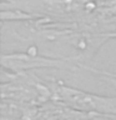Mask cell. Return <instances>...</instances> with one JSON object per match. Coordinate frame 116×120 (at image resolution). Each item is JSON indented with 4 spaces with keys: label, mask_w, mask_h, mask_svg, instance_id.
Here are the masks:
<instances>
[{
    "label": "cell",
    "mask_w": 116,
    "mask_h": 120,
    "mask_svg": "<svg viewBox=\"0 0 116 120\" xmlns=\"http://www.w3.org/2000/svg\"><path fill=\"white\" fill-rule=\"evenodd\" d=\"M37 45H29L24 51L3 52L0 58L1 69L9 73H26L40 69H58L79 71L82 63L77 56H49L41 54Z\"/></svg>",
    "instance_id": "6da1fadb"
},
{
    "label": "cell",
    "mask_w": 116,
    "mask_h": 120,
    "mask_svg": "<svg viewBox=\"0 0 116 120\" xmlns=\"http://www.w3.org/2000/svg\"><path fill=\"white\" fill-rule=\"evenodd\" d=\"M3 79L1 81V98L11 99L22 103L43 105L50 103L52 100L51 86L47 79H41L35 74V71H26V73H9L1 69Z\"/></svg>",
    "instance_id": "7a4b0ae2"
},
{
    "label": "cell",
    "mask_w": 116,
    "mask_h": 120,
    "mask_svg": "<svg viewBox=\"0 0 116 120\" xmlns=\"http://www.w3.org/2000/svg\"><path fill=\"white\" fill-rule=\"evenodd\" d=\"M52 91V101L81 111L116 115V96H105L74 88L59 79H47Z\"/></svg>",
    "instance_id": "3957f363"
},
{
    "label": "cell",
    "mask_w": 116,
    "mask_h": 120,
    "mask_svg": "<svg viewBox=\"0 0 116 120\" xmlns=\"http://www.w3.org/2000/svg\"><path fill=\"white\" fill-rule=\"evenodd\" d=\"M37 120H115L110 115L100 114L92 111H81L64 106L55 101L41 106L40 115Z\"/></svg>",
    "instance_id": "277c9868"
},
{
    "label": "cell",
    "mask_w": 116,
    "mask_h": 120,
    "mask_svg": "<svg viewBox=\"0 0 116 120\" xmlns=\"http://www.w3.org/2000/svg\"><path fill=\"white\" fill-rule=\"evenodd\" d=\"M41 106L1 98L0 120H37Z\"/></svg>",
    "instance_id": "5b68a950"
},
{
    "label": "cell",
    "mask_w": 116,
    "mask_h": 120,
    "mask_svg": "<svg viewBox=\"0 0 116 120\" xmlns=\"http://www.w3.org/2000/svg\"><path fill=\"white\" fill-rule=\"evenodd\" d=\"M80 70H85V71H90V73L95 74V75H106V76H111V78H115L116 79V73H110V71L107 70H101V69H96V68H94L91 65H85V64H82L80 66Z\"/></svg>",
    "instance_id": "8992f818"
}]
</instances>
